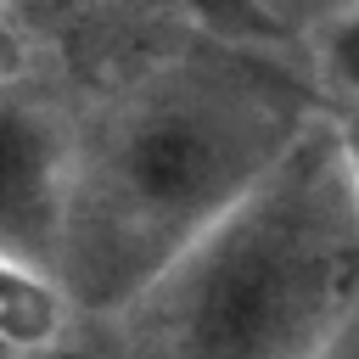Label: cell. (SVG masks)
<instances>
[{"instance_id": "8", "label": "cell", "mask_w": 359, "mask_h": 359, "mask_svg": "<svg viewBox=\"0 0 359 359\" xmlns=\"http://www.w3.org/2000/svg\"><path fill=\"white\" fill-rule=\"evenodd\" d=\"M331 135H337L342 174H348V191H353V208H359V107H331Z\"/></svg>"}, {"instance_id": "3", "label": "cell", "mask_w": 359, "mask_h": 359, "mask_svg": "<svg viewBox=\"0 0 359 359\" xmlns=\"http://www.w3.org/2000/svg\"><path fill=\"white\" fill-rule=\"evenodd\" d=\"M67 107L28 73L0 79V258L56 269L67 230Z\"/></svg>"}, {"instance_id": "6", "label": "cell", "mask_w": 359, "mask_h": 359, "mask_svg": "<svg viewBox=\"0 0 359 359\" xmlns=\"http://www.w3.org/2000/svg\"><path fill=\"white\" fill-rule=\"evenodd\" d=\"M191 22V34L224 39V45H247V50H275V56H303L297 39L264 11V0H174Z\"/></svg>"}, {"instance_id": "2", "label": "cell", "mask_w": 359, "mask_h": 359, "mask_svg": "<svg viewBox=\"0 0 359 359\" xmlns=\"http://www.w3.org/2000/svg\"><path fill=\"white\" fill-rule=\"evenodd\" d=\"M359 303V208L331 107L112 320L118 359H314Z\"/></svg>"}, {"instance_id": "4", "label": "cell", "mask_w": 359, "mask_h": 359, "mask_svg": "<svg viewBox=\"0 0 359 359\" xmlns=\"http://www.w3.org/2000/svg\"><path fill=\"white\" fill-rule=\"evenodd\" d=\"M73 297L56 269L0 258V348L11 353H45L73 325Z\"/></svg>"}, {"instance_id": "10", "label": "cell", "mask_w": 359, "mask_h": 359, "mask_svg": "<svg viewBox=\"0 0 359 359\" xmlns=\"http://www.w3.org/2000/svg\"><path fill=\"white\" fill-rule=\"evenodd\" d=\"M11 73H22V39H17V28L0 17V79H11Z\"/></svg>"}, {"instance_id": "5", "label": "cell", "mask_w": 359, "mask_h": 359, "mask_svg": "<svg viewBox=\"0 0 359 359\" xmlns=\"http://www.w3.org/2000/svg\"><path fill=\"white\" fill-rule=\"evenodd\" d=\"M303 73L325 95V107H359V0L342 6L337 17L314 22L303 39Z\"/></svg>"}, {"instance_id": "9", "label": "cell", "mask_w": 359, "mask_h": 359, "mask_svg": "<svg viewBox=\"0 0 359 359\" xmlns=\"http://www.w3.org/2000/svg\"><path fill=\"white\" fill-rule=\"evenodd\" d=\"M314 359H359V303H353V309L342 314V325L320 342V353H314Z\"/></svg>"}, {"instance_id": "1", "label": "cell", "mask_w": 359, "mask_h": 359, "mask_svg": "<svg viewBox=\"0 0 359 359\" xmlns=\"http://www.w3.org/2000/svg\"><path fill=\"white\" fill-rule=\"evenodd\" d=\"M325 112L303 56L208 34L140 62L73 118L56 275L79 314H118L191 236L241 202Z\"/></svg>"}, {"instance_id": "7", "label": "cell", "mask_w": 359, "mask_h": 359, "mask_svg": "<svg viewBox=\"0 0 359 359\" xmlns=\"http://www.w3.org/2000/svg\"><path fill=\"white\" fill-rule=\"evenodd\" d=\"M342 6H353V0H264V11L292 34V39H303L314 22H325V17H337Z\"/></svg>"}]
</instances>
